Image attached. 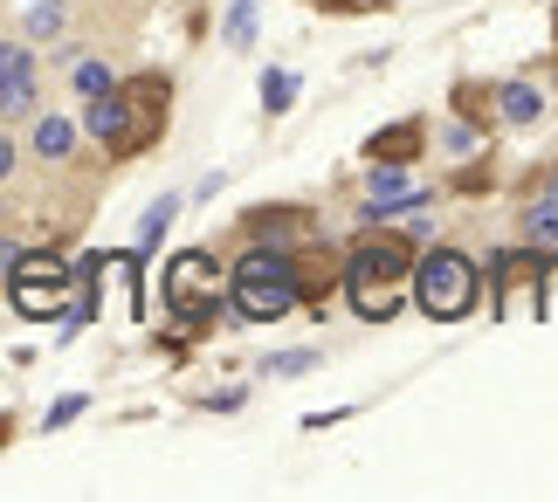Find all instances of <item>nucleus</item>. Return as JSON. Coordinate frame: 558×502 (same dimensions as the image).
I'll return each instance as SVG.
<instances>
[{
    "label": "nucleus",
    "instance_id": "obj_11",
    "mask_svg": "<svg viewBox=\"0 0 558 502\" xmlns=\"http://www.w3.org/2000/svg\"><path fill=\"white\" fill-rule=\"evenodd\" d=\"M76 145H83V124L76 118H62V111H35L28 118V151H35V159L62 166V159H76Z\"/></svg>",
    "mask_w": 558,
    "mask_h": 502
},
{
    "label": "nucleus",
    "instance_id": "obj_24",
    "mask_svg": "<svg viewBox=\"0 0 558 502\" xmlns=\"http://www.w3.org/2000/svg\"><path fill=\"white\" fill-rule=\"evenodd\" d=\"M14 166H21V145L8 138V131H0V186H8V180H14Z\"/></svg>",
    "mask_w": 558,
    "mask_h": 502
},
{
    "label": "nucleus",
    "instance_id": "obj_1",
    "mask_svg": "<svg viewBox=\"0 0 558 502\" xmlns=\"http://www.w3.org/2000/svg\"><path fill=\"white\" fill-rule=\"evenodd\" d=\"M407 282H414V248H407V234L366 228L345 255H338V290H345V303L366 323H393L400 317Z\"/></svg>",
    "mask_w": 558,
    "mask_h": 502
},
{
    "label": "nucleus",
    "instance_id": "obj_21",
    "mask_svg": "<svg viewBox=\"0 0 558 502\" xmlns=\"http://www.w3.org/2000/svg\"><path fill=\"white\" fill-rule=\"evenodd\" d=\"M255 8H263V0H234V8H228V49H248V35H255Z\"/></svg>",
    "mask_w": 558,
    "mask_h": 502
},
{
    "label": "nucleus",
    "instance_id": "obj_10",
    "mask_svg": "<svg viewBox=\"0 0 558 502\" xmlns=\"http://www.w3.org/2000/svg\"><path fill=\"white\" fill-rule=\"evenodd\" d=\"M366 159L373 166H414L427 159V118H400V124H386L366 138Z\"/></svg>",
    "mask_w": 558,
    "mask_h": 502
},
{
    "label": "nucleus",
    "instance_id": "obj_23",
    "mask_svg": "<svg viewBox=\"0 0 558 502\" xmlns=\"http://www.w3.org/2000/svg\"><path fill=\"white\" fill-rule=\"evenodd\" d=\"M311 8H325V14H386L393 0H311Z\"/></svg>",
    "mask_w": 558,
    "mask_h": 502
},
{
    "label": "nucleus",
    "instance_id": "obj_13",
    "mask_svg": "<svg viewBox=\"0 0 558 502\" xmlns=\"http://www.w3.org/2000/svg\"><path fill=\"white\" fill-rule=\"evenodd\" d=\"M296 234H311L304 207H255L248 213V248H296Z\"/></svg>",
    "mask_w": 558,
    "mask_h": 502
},
{
    "label": "nucleus",
    "instance_id": "obj_15",
    "mask_svg": "<svg viewBox=\"0 0 558 502\" xmlns=\"http://www.w3.org/2000/svg\"><path fill=\"white\" fill-rule=\"evenodd\" d=\"M290 269H296V290H304V303H311V296H325L331 282H338L331 248H290Z\"/></svg>",
    "mask_w": 558,
    "mask_h": 502
},
{
    "label": "nucleus",
    "instance_id": "obj_19",
    "mask_svg": "<svg viewBox=\"0 0 558 502\" xmlns=\"http://www.w3.org/2000/svg\"><path fill=\"white\" fill-rule=\"evenodd\" d=\"M476 145H483V124H469V118H448L441 124V151H448V159H469Z\"/></svg>",
    "mask_w": 558,
    "mask_h": 502
},
{
    "label": "nucleus",
    "instance_id": "obj_5",
    "mask_svg": "<svg viewBox=\"0 0 558 502\" xmlns=\"http://www.w3.org/2000/svg\"><path fill=\"white\" fill-rule=\"evenodd\" d=\"M483 282L497 290V310L510 323H538L545 317V255L538 248H497L483 261Z\"/></svg>",
    "mask_w": 558,
    "mask_h": 502
},
{
    "label": "nucleus",
    "instance_id": "obj_2",
    "mask_svg": "<svg viewBox=\"0 0 558 502\" xmlns=\"http://www.w3.org/2000/svg\"><path fill=\"white\" fill-rule=\"evenodd\" d=\"M228 303H234V317H248V323L290 317L296 303H304V290H296V269H290V248H248V255L228 269Z\"/></svg>",
    "mask_w": 558,
    "mask_h": 502
},
{
    "label": "nucleus",
    "instance_id": "obj_18",
    "mask_svg": "<svg viewBox=\"0 0 558 502\" xmlns=\"http://www.w3.org/2000/svg\"><path fill=\"white\" fill-rule=\"evenodd\" d=\"M173 221H180V200H173V193H166V200H153V207H145L138 248H159V242H166V228H173Z\"/></svg>",
    "mask_w": 558,
    "mask_h": 502
},
{
    "label": "nucleus",
    "instance_id": "obj_17",
    "mask_svg": "<svg viewBox=\"0 0 558 502\" xmlns=\"http://www.w3.org/2000/svg\"><path fill=\"white\" fill-rule=\"evenodd\" d=\"M62 28H70V0H35V8H28V35L35 41H49Z\"/></svg>",
    "mask_w": 558,
    "mask_h": 502
},
{
    "label": "nucleus",
    "instance_id": "obj_12",
    "mask_svg": "<svg viewBox=\"0 0 558 502\" xmlns=\"http://www.w3.org/2000/svg\"><path fill=\"white\" fill-rule=\"evenodd\" d=\"M545 90L531 76H504L497 83V124H510V131H531V124H545Z\"/></svg>",
    "mask_w": 558,
    "mask_h": 502
},
{
    "label": "nucleus",
    "instance_id": "obj_25",
    "mask_svg": "<svg viewBox=\"0 0 558 502\" xmlns=\"http://www.w3.org/2000/svg\"><path fill=\"white\" fill-rule=\"evenodd\" d=\"M456 186H462V193H483V186H489V166H462Z\"/></svg>",
    "mask_w": 558,
    "mask_h": 502
},
{
    "label": "nucleus",
    "instance_id": "obj_26",
    "mask_svg": "<svg viewBox=\"0 0 558 502\" xmlns=\"http://www.w3.org/2000/svg\"><path fill=\"white\" fill-rule=\"evenodd\" d=\"M76 413H83V400H56V406H49V433H56V427H70Z\"/></svg>",
    "mask_w": 558,
    "mask_h": 502
},
{
    "label": "nucleus",
    "instance_id": "obj_8",
    "mask_svg": "<svg viewBox=\"0 0 558 502\" xmlns=\"http://www.w3.org/2000/svg\"><path fill=\"white\" fill-rule=\"evenodd\" d=\"M41 111V62L35 49H0V124H28Z\"/></svg>",
    "mask_w": 558,
    "mask_h": 502
},
{
    "label": "nucleus",
    "instance_id": "obj_4",
    "mask_svg": "<svg viewBox=\"0 0 558 502\" xmlns=\"http://www.w3.org/2000/svg\"><path fill=\"white\" fill-rule=\"evenodd\" d=\"M70 290H76V269L62 261L56 248H21V261L8 269V296L21 317H62L70 310Z\"/></svg>",
    "mask_w": 558,
    "mask_h": 502
},
{
    "label": "nucleus",
    "instance_id": "obj_16",
    "mask_svg": "<svg viewBox=\"0 0 558 502\" xmlns=\"http://www.w3.org/2000/svg\"><path fill=\"white\" fill-rule=\"evenodd\" d=\"M70 90H76L83 103H90V97H104V90H118V70H111L104 56H90V49H83V56L70 62Z\"/></svg>",
    "mask_w": 558,
    "mask_h": 502
},
{
    "label": "nucleus",
    "instance_id": "obj_27",
    "mask_svg": "<svg viewBox=\"0 0 558 502\" xmlns=\"http://www.w3.org/2000/svg\"><path fill=\"white\" fill-rule=\"evenodd\" d=\"M14 261H21V248H14V242H0V276H8Z\"/></svg>",
    "mask_w": 558,
    "mask_h": 502
},
{
    "label": "nucleus",
    "instance_id": "obj_7",
    "mask_svg": "<svg viewBox=\"0 0 558 502\" xmlns=\"http://www.w3.org/2000/svg\"><path fill=\"white\" fill-rule=\"evenodd\" d=\"M83 138H90L104 159H138V118H132V97H124V76H118V90H104L83 103Z\"/></svg>",
    "mask_w": 558,
    "mask_h": 502
},
{
    "label": "nucleus",
    "instance_id": "obj_9",
    "mask_svg": "<svg viewBox=\"0 0 558 502\" xmlns=\"http://www.w3.org/2000/svg\"><path fill=\"white\" fill-rule=\"evenodd\" d=\"M124 97H132V118H138V151H153L166 138V124H173V83L159 70H138L124 76Z\"/></svg>",
    "mask_w": 558,
    "mask_h": 502
},
{
    "label": "nucleus",
    "instance_id": "obj_6",
    "mask_svg": "<svg viewBox=\"0 0 558 502\" xmlns=\"http://www.w3.org/2000/svg\"><path fill=\"white\" fill-rule=\"evenodd\" d=\"M159 290H166V310H180L186 323H207L214 310H221V296H228V276H221V261H214L207 248H186V255L166 261Z\"/></svg>",
    "mask_w": 558,
    "mask_h": 502
},
{
    "label": "nucleus",
    "instance_id": "obj_20",
    "mask_svg": "<svg viewBox=\"0 0 558 502\" xmlns=\"http://www.w3.org/2000/svg\"><path fill=\"white\" fill-rule=\"evenodd\" d=\"M290 97H296V76H290V70H269V76H263V111H269V118H283V111H290Z\"/></svg>",
    "mask_w": 558,
    "mask_h": 502
},
{
    "label": "nucleus",
    "instance_id": "obj_14",
    "mask_svg": "<svg viewBox=\"0 0 558 502\" xmlns=\"http://www.w3.org/2000/svg\"><path fill=\"white\" fill-rule=\"evenodd\" d=\"M524 248H538L545 261L558 255V172H551V186L538 193V200L524 207Z\"/></svg>",
    "mask_w": 558,
    "mask_h": 502
},
{
    "label": "nucleus",
    "instance_id": "obj_22",
    "mask_svg": "<svg viewBox=\"0 0 558 502\" xmlns=\"http://www.w3.org/2000/svg\"><path fill=\"white\" fill-rule=\"evenodd\" d=\"M311 365H317L311 344H304V352H276V358H269V379H296V372H311Z\"/></svg>",
    "mask_w": 558,
    "mask_h": 502
},
{
    "label": "nucleus",
    "instance_id": "obj_28",
    "mask_svg": "<svg viewBox=\"0 0 558 502\" xmlns=\"http://www.w3.org/2000/svg\"><path fill=\"white\" fill-rule=\"evenodd\" d=\"M551 276H558V261H551Z\"/></svg>",
    "mask_w": 558,
    "mask_h": 502
},
{
    "label": "nucleus",
    "instance_id": "obj_3",
    "mask_svg": "<svg viewBox=\"0 0 558 502\" xmlns=\"http://www.w3.org/2000/svg\"><path fill=\"white\" fill-rule=\"evenodd\" d=\"M414 303H421V317H435V323H462L469 310H476V296H483V269L469 261L462 248H427L414 255Z\"/></svg>",
    "mask_w": 558,
    "mask_h": 502
}]
</instances>
